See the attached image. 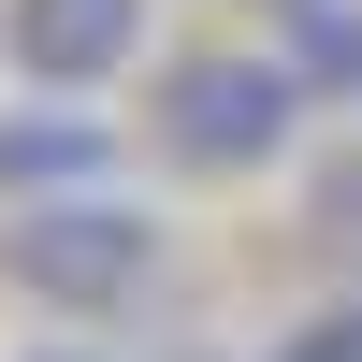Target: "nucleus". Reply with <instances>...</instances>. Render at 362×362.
Returning a JSON list of instances; mask_svg holds the SVG:
<instances>
[{
	"label": "nucleus",
	"instance_id": "nucleus-4",
	"mask_svg": "<svg viewBox=\"0 0 362 362\" xmlns=\"http://www.w3.org/2000/svg\"><path fill=\"white\" fill-rule=\"evenodd\" d=\"M116 174V131L73 102H15L0 116V203H44V189H102Z\"/></svg>",
	"mask_w": 362,
	"mask_h": 362
},
{
	"label": "nucleus",
	"instance_id": "nucleus-5",
	"mask_svg": "<svg viewBox=\"0 0 362 362\" xmlns=\"http://www.w3.org/2000/svg\"><path fill=\"white\" fill-rule=\"evenodd\" d=\"M290 73L319 102H362V0H290Z\"/></svg>",
	"mask_w": 362,
	"mask_h": 362
},
{
	"label": "nucleus",
	"instance_id": "nucleus-8",
	"mask_svg": "<svg viewBox=\"0 0 362 362\" xmlns=\"http://www.w3.org/2000/svg\"><path fill=\"white\" fill-rule=\"evenodd\" d=\"M29 362H87V348H29Z\"/></svg>",
	"mask_w": 362,
	"mask_h": 362
},
{
	"label": "nucleus",
	"instance_id": "nucleus-1",
	"mask_svg": "<svg viewBox=\"0 0 362 362\" xmlns=\"http://www.w3.org/2000/svg\"><path fill=\"white\" fill-rule=\"evenodd\" d=\"M0 276H15L29 305H58V319H116V305H145V276H160V218L116 203V174L102 189H44V203L0 218Z\"/></svg>",
	"mask_w": 362,
	"mask_h": 362
},
{
	"label": "nucleus",
	"instance_id": "nucleus-9",
	"mask_svg": "<svg viewBox=\"0 0 362 362\" xmlns=\"http://www.w3.org/2000/svg\"><path fill=\"white\" fill-rule=\"evenodd\" d=\"M276 15H290V0H276Z\"/></svg>",
	"mask_w": 362,
	"mask_h": 362
},
{
	"label": "nucleus",
	"instance_id": "nucleus-7",
	"mask_svg": "<svg viewBox=\"0 0 362 362\" xmlns=\"http://www.w3.org/2000/svg\"><path fill=\"white\" fill-rule=\"evenodd\" d=\"M319 232H334V247H362V174H334V189H319Z\"/></svg>",
	"mask_w": 362,
	"mask_h": 362
},
{
	"label": "nucleus",
	"instance_id": "nucleus-6",
	"mask_svg": "<svg viewBox=\"0 0 362 362\" xmlns=\"http://www.w3.org/2000/svg\"><path fill=\"white\" fill-rule=\"evenodd\" d=\"M261 362H362V305H319V319H290Z\"/></svg>",
	"mask_w": 362,
	"mask_h": 362
},
{
	"label": "nucleus",
	"instance_id": "nucleus-2",
	"mask_svg": "<svg viewBox=\"0 0 362 362\" xmlns=\"http://www.w3.org/2000/svg\"><path fill=\"white\" fill-rule=\"evenodd\" d=\"M305 102L319 87L290 73V44L261 58V44H203V58H174L160 73V160L174 174H261V160H290V131H305Z\"/></svg>",
	"mask_w": 362,
	"mask_h": 362
},
{
	"label": "nucleus",
	"instance_id": "nucleus-3",
	"mask_svg": "<svg viewBox=\"0 0 362 362\" xmlns=\"http://www.w3.org/2000/svg\"><path fill=\"white\" fill-rule=\"evenodd\" d=\"M0 44L29 87H102L145 58V0H0Z\"/></svg>",
	"mask_w": 362,
	"mask_h": 362
}]
</instances>
